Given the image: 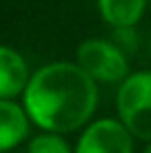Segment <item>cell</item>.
<instances>
[{"label":"cell","instance_id":"1","mask_svg":"<svg viewBox=\"0 0 151 153\" xmlns=\"http://www.w3.org/2000/svg\"><path fill=\"white\" fill-rule=\"evenodd\" d=\"M20 98L33 126L67 135L91 122L98 107V82L76 60H56L31 73Z\"/></svg>","mask_w":151,"mask_h":153},{"label":"cell","instance_id":"2","mask_svg":"<svg viewBox=\"0 0 151 153\" xmlns=\"http://www.w3.org/2000/svg\"><path fill=\"white\" fill-rule=\"evenodd\" d=\"M116 111L136 140L151 142V69L133 71L118 84Z\"/></svg>","mask_w":151,"mask_h":153},{"label":"cell","instance_id":"3","mask_svg":"<svg viewBox=\"0 0 151 153\" xmlns=\"http://www.w3.org/2000/svg\"><path fill=\"white\" fill-rule=\"evenodd\" d=\"M76 62L98 84H120L129 76V56L111 38H87L76 49Z\"/></svg>","mask_w":151,"mask_h":153},{"label":"cell","instance_id":"4","mask_svg":"<svg viewBox=\"0 0 151 153\" xmlns=\"http://www.w3.org/2000/svg\"><path fill=\"white\" fill-rule=\"evenodd\" d=\"M76 153H136V138L120 118H98L80 129Z\"/></svg>","mask_w":151,"mask_h":153},{"label":"cell","instance_id":"5","mask_svg":"<svg viewBox=\"0 0 151 153\" xmlns=\"http://www.w3.org/2000/svg\"><path fill=\"white\" fill-rule=\"evenodd\" d=\"M31 126L33 122L22 102L0 100V153H9L20 144H27Z\"/></svg>","mask_w":151,"mask_h":153},{"label":"cell","instance_id":"6","mask_svg":"<svg viewBox=\"0 0 151 153\" xmlns=\"http://www.w3.org/2000/svg\"><path fill=\"white\" fill-rule=\"evenodd\" d=\"M31 71L25 56L9 45H0V100H16L29 84Z\"/></svg>","mask_w":151,"mask_h":153},{"label":"cell","instance_id":"7","mask_svg":"<svg viewBox=\"0 0 151 153\" xmlns=\"http://www.w3.org/2000/svg\"><path fill=\"white\" fill-rule=\"evenodd\" d=\"M147 4L149 0H96L102 22H107L111 29L138 27L147 11Z\"/></svg>","mask_w":151,"mask_h":153},{"label":"cell","instance_id":"8","mask_svg":"<svg viewBox=\"0 0 151 153\" xmlns=\"http://www.w3.org/2000/svg\"><path fill=\"white\" fill-rule=\"evenodd\" d=\"M27 153H76V149L65 133L40 131L27 140Z\"/></svg>","mask_w":151,"mask_h":153},{"label":"cell","instance_id":"9","mask_svg":"<svg viewBox=\"0 0 151 153\" xmlns=\"http://www.w3.org/2000/svg\"><path fill=\"white\" fill-rule=\"evenodd\" d=\"M111 40L116 42V45L120 47L127 56H133L138 51V45H140V36H138V29L136 27H118V29H111Z\"/></svg>","mask_w":151,"mask_h":153},{"label":"cell","instance_id":"10","mask_svg":"<svg viewBox=\"0 0 151 153\" xmlns=\"http://www.w3.org/2000/svg\"><path fill=\"white\" fill-rule=\"evenodd\" d=\"M142 153H151V142H147V146H144V151Z\"/></svg>","mask_w":151,"mask_h":153},{"label":"cell","instance_id":"11","mask_svg":"<svg viewBox=\"0 0 151 153\" xmlns=\"http://www.w3.org/2000/svg\"><path fill=\"white\" fill-rule=\"evenodd\" d=\"M149 58H151V40H149Z\"/></svg>","mask_w":151,"mask_h":153}]
</instances>
